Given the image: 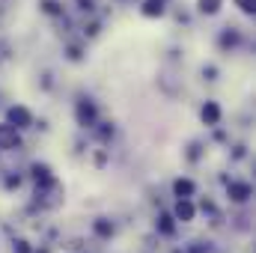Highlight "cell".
Here are the masks:
<instances>
[{"label":"cell","mask_w":256,"mask_h":253,"mask_svg":"<svg viewBox=\"0 0 256 253\" xmlns=\"http://www.w3.org/2000/svg\"><path fill=\"white\" fill-rule=\"evenodd\" d=\"M9 126L27 128L30 126V110L27 108H9Z\"/></svg>","instance_id":"obj_1"},{"label":"cell","mask_w":256,"mask_h":253,"mask_svg":"<svg viewBox=\"0 0 256 253\" xmlns=\"http://www.w3.org/2000/svg\"><path fill=\"white\" fill-rule=\"evenodd\" d=\"M15 149L18 146V128L15 126H0V149Z\"/></svg>","instance_id":"obj_2"},{"label":"cell","mask_w":256,"mask_h":253,"mask_svg":"<svg viewBox=\"0 0 256 253\" xmlns=\"http://www.w3.org/2000/svg\"><path fill=\"white\" fill-rule=\"evenodd\" d=\"M78 122H80V126H92V122H96V108H92V102H80V104H78Z\"/></svg>","instance_id":"obj_3"},{"label":"cell","mask_w":256,"mask_h":253,"mask_svg":"<svg viewBox=\"0 0 256 253\" xmlns=\"http://www.w3.org/2000/svg\"><path fill=\"white\" fill-rule=\"evenodd\" d=\"M218 120H220V108H218L214 102H206V108H202V122H206V126H218Z\"/></svg>","instance_id":"obj_4"},{"label":"cell","mask_w":256,"mask_h":253,"mask_svg":"<svg viewBox=\"0 0 256 253\" xmlns=\"http://www.w3.org/2000/svg\"><path fill=\"white\" fill-rule=\"evenodd\" d=\"M230 196H232L236 202H244V200L250 196V185H244V182H232V185H230Z\"/></svg>","instance_id":"obj_5"},{"label":"cell","mask_w":256,"mask_h":253,"mask_svg":"<svg viewBox=\"0 0 256 253\" xmlns=\"http://www.w3.org/2000/svg\"><path fill=\"white\" fill-rule=\"evenodd\" d=\"M173 190H176V196H179V200H188V196L194 194V182H188V179H176Z\"/></svg>","instance_id":"obj_6"},{"label":"cell","mask_w":256,"mask_h":253,"mask_svg":"<svg viewBox=\"0 0 256 253\" xmlns=\"http://www.w3.org/2000/svg\"><path fill=\"white\" fill-rule=\"evenodd\" d=\"M143 15H149V18L164 15V0H146L143 3Z\"/></svg>","instance_id":"obj_7"},{"label":"cell","mask_w":256,"mask_h":253,"mask_svg":"<svg viewBox=\"0 0 256 253\" xmlns=\"http://www.w3.org/2000/svg\"><path fill=\"white\" fill-rule=\"evenodd\" d=\"M176 218L179 220H194V206L188 200H179V206H176Z\"/></svg>","instance_id":"obj_8"},{"label":"cell","mask_w":256,"mask_h":253,"mask_svg":"<svg viewBox=\"0 0 256 253\" xmlns=\"http://www.w3.org/2000/svg\"><path fill=\"white\" fill-rule=\"evenodd\" d=\"M33 176H36L39 182H45V185H51V182H54V179H51V170H48L45 164H36V167H33Z\"/></svg>","instance_id":"obj_9"},{"label":"cell","mask_w":256,"mask_h":253,"mask_svg":"<svg viewBox=\"0 0 256 253\" xmlns=\"http://www.w3.org/2000/svg\"><path fill=\"white\" fill-rule=\"evenodd\" d=\"M220 9V0H200V12H206V15H214Z\"/></svg>","instance_id":"obj_10"},{"label":"cell","mask_w":256,"mask_h":253,"mask_svg":"<svg viewBox=\"0 0 256 253\" xmlns=\"http://www.w3.org/2000/svg\"><path fill=\"white\" fill-rule=\"evenodd\" d=\"M42 9H45V12H48V15H60V12H63V9H60V3H57V0H42Z\"/></svg>","instance_id":"obj_11"},{"label":"cell","mask_w":256,"mask_h":253,"mask_svg":"<svg viewBox=\"0 0 256 253\" xmlns=\"http://www.w3.org/2000/svg\"><path fill=\"white\" fill-rule=\"evenodd\" d=\"M220 45H224V48L238 45V33H224V36H220Z\"/></svg>","instance_id":"obj_12"},{"label":"cell","mask_w":256,"mask_h":253,"mask_svg":"<svg viewBox=\"0 0 256 253\" xmlns=\"http://www.w3.org/2000/svg\"><path fill=\"white\" fill-rule=\"evenodd\" d=\"M236 6H238L242 12H248V15H250V12L256 9V0H236Z\"/></svg>","instance_id":"obj_13"},{"label":"cell","mask_w":256,"mask_h":253,"mask_svg":"<svg viewBox=\"0 0 256 253\" xmlns=\"http://www.w3.org/2000/svg\"><path fill=\"white\" fill-rule=\"evenodd\" d=\"M158 226H161V232H167V236H170V232H173V218H167V214H164V218L158 220Z\"/></svg>","instance_id":"obj_14"},{"label":"cell","mask_w":256,"mask_h":253,"mask_svg":"<svg viewBox=\"0 0 256 253\" xmlns=\"http://www.w3.org/2000/svg\"><path fill=\"white\" fill-rule=\"evenodd\" d=\"M96 232H98V236H110V232H114V226H110L108 220H98V224H96Z\"/></svg>","instance_id":"obj_15"},{"label":"cell","mask_w":256,"mask_h":253,"mask_svg":"<svg viewBox=\"0 0 256 253\" xmlns=\"http://www.w3.org/2000/svg\"><path fill=\"white\" fill-rule=\"evenodd\" d=\"M80 9H92V0H80Z\"/></svg>","instance_id":"obj_16"}]
</instances>
